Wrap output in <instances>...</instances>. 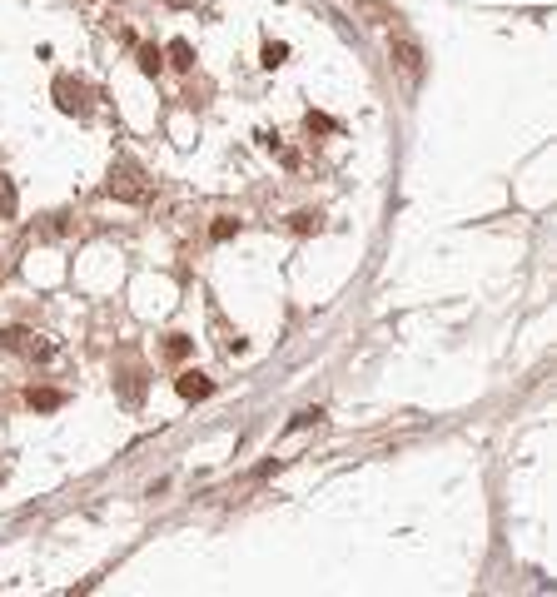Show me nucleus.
<instances>
[{
	"label": "nucleus",
	"instance_id": "11",
	"mask_svg": "<svg viewBox=\"0 0 557 597\" xmlns=\"http://www.w3.org/2000/svg\"><path fill=\"white\" fill-rule=\"evenodd\" d=\"M294 229H299V234H309V229H318V214H294Z\"/></svg>",
	"mask_w": 557,
	"mask_h": 597
},
{
	"label": "nucleus",
	"instance_id": "7",
	"mask_svg": "<svg viewBox=\"0 0 557 597\" xmlns=\"http://www.w3.org/2000/svg\"><path fill=\"white\" fill-rule=\"evenodd\" d=\"M140 70H145V75H154V70H159V50H154V45H145V50H140Z\"/></svg>",
	"mask_w": 557,
	"mask_h": 597
},
{
	"label": "nucleus",
	"instance_id": "5",
	"mask_svg": "<svg viewBox=\"0 0 557 597\" xmlns=\"http://www.w3.org/2000/svg\"><path fill=\"white\" fill-rule=\"evenodd\" d=\"M170 60H175L180 70H189V65H194V50H189L184 40H175V45H170Z\"/></svg>",
	"mask_w": 557,
	"mask_h": 597
},
{
	"label": "nucleus",
	"instance_id": "4",
	"mask_svg": "<svg viewBox=\"0 0 557 597\" xmlns=\"http://www.w3.org/2000/svg\"><path fill=\"white\" fill-rule=\"evenodd\" d=\"M55 90H60V110H85V100H80L85 90H80V85H70V80H60V85H55Z\"/></svg>",
	"mask_w": 557,
	"mask_h": 597
},
{
	"label": "nucleus",
	"instance_id": "10",
	"mask_svg": "<svg viewBox=\"0 0 557 597\" xmlns=\"http://www.w3.org/2000/svg\"><path fill=\"white\" fill-rule=\"evenodd\" d=\"M209 234H214V239H229V234H239V220H219Z\"/></svg>",
	"mask_w": 557,
	"mask_h": 597
},
{
	"label": "nucleus",
	"instance_id": "1",
	"mask_svg": "<svg viewBox=\"0 0 557 597\" xmlns=\"http://www.w3.org/2000/svg\"><path fill=\"white\" fill-rule=\"evenodd\" d=\"M394 65L408 75V80H423V50L413 40H394Z\"/></svg>",
	"mask_w": 557,
	"mask_h": 597
},
{
	"label": "nucleus",
	"instance_id": "2",
	"mask_svg": "<svg viewBox=\"0 0 557 597\" xmlns=\"http://www.w3.org/2000/svg\"><path fill=\"white\" fill-rule=\"evenodd\" d=\"M140 175L130 170V165H120V170H109V194H120V199H145V189L135 185Z\"/></svg>",
	"mask_w": 557,
	"mask_h": 597
},
{
	"label": "nucleus",
	"instance_id": "8",
	"mask_svg": "<svg viewBox=\"0 0 557 597\" xmlns=\"http://www.w3.org/2000/svg\"><path fill=\"white\" fill-rule=\"evenodd\" d=\"M284 55H289V45H274V40L264 45V65H269V70H274L278 60H284Z\"/></svg>",
	"mask_w": 557,
	"mask_h": 597
},
{
	"label": "nucleus",
	"instance_id": "9",
	"mask_svg": "<svg viewBox=\"0 0 557 597\" xmlns=\"http://www.w3.org/2000/svg\"><path fill=\"white\" fill-rule=\"evenodd\" d=\"M15 209V189L6 185V175H0V214H11Z\"/></svg>",
	"mask_w": 557,
	"mask_h": 597
},
{
	"label": "nucleus",
	"instance_id": "3",
	"mask_svg": "<svg viewBox=\"0 0 557 597\" xmlns=\"http://www.w3.org/2000/svg\"><path fill=\"white\" fill-rule=\"evenodd\" d=\"M175 389H180V398H209V394H214V384H209L204 373H194V368H184V373L175 378Z\"/></svg>",
	"mask_w": 557,
	"mask_h": 597
},
{
	"label": "nucleus",
	"instance_id": "6",
	"mask_svg": "<svg viewBox=\"0 0 557 597\" xmlns=\"http://www.w3.org/2000/svg\"><path fill=\"white\" fill-rule=\"evenodd\" d=\"M30 403L35 408H60V394L55 389H30Z\"/></svg>",
	"mask_w": 557,
	"mask_h": 597
}]
</instances>
